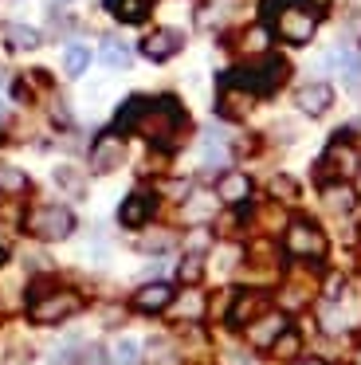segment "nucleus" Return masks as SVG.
<instances>
[{
	"label": "nucleus",
	"instance_id": "obj_21",
	"mask_svg": "<svg viewBox=\"0 0 361 365\" xmlns=\"http://www.w3.org/2000/svg\"><path fill=\"white\" fill-rule=\"evenodd\" d=\"M98 63L106 67V71H130L133 48L126 40H118V36H102L98 40Z\"/></svg>",
	"mask_w": 361,
	"mask_h": 365
},
{
	"label": "nucleus",
	"instance_id": "obj_2",
	"mask_svg": "<svg viewBox=\"0 0 361 365\" xmlns=\"http://www.w3.org/2000/svg\"><path fill=\"white\" fill-rule=\"evenodd\" d=\"M232 79L240 83L243 91H251L255 98H271L275 91H283V83L290 79V63L283 56H275V51H267V56H259V59H243L232 71Z\"/></svg>",
	"mask_w": 361,
	"mask_h": 365
},
{
	"label": "nucleus",
	"instance_id": "obj_38",
	"mask_svg": "<svg viewBox=\"0 0 361 365\" xmlns=\"http://www.w3.org/2000/svg\"><path fill=\"white\" fill-rule=\"evenodd\" d=\"M290 365H326V361H322V357H295Z\"/></svg>",
	"mask_w": 361,
	"mask_h": 365
},
{
	"label": "nucleus",
	"instance_id": "obj_5",
	"mask_svg": "<svg viewBox=\"0 0 361 365\" xmlns=\"http://www.w3.org/2000/svg\"><path fill=\"white\" fill-rule=\"evenodd\" d=\"M318 24H322L318 4H287V9L271 12V32L290 48H306L318 36Z\"/></svg>",
	"mask_w": 361,
	"mask_h": 365
},
{
	"label": "nucleus",
	"instance_id": "obj_39",
	"mask_svg": "<svg viewBox=\"0 0 361 365\" xmlns=\"http://www.w3.org/2000/svg\"><path fill=\"white\" fill-rule=\"evenodd\" d=\"M67 4H75V0H51V12H59V9H67Z\"/></svg>",
	"mask_w": 361,
	"mask_h": 365
},
{
	"label": "nucleus",
	"instance_id": "obj_25",
	"mask_svg": "<svg viewBox=\"0 0 361 365\" xmlns=\"http://www.w3.org/2000/svg\"><path fill=\"white\" fill-rule=\"evenodd\" d=\"M39 43H44V32H39L36 24H24V20H16V24L4 28V48H8V51H36Z\"/></svg>",
	"mask_w": 361,
	"mask_h": 365
},
{
	"label": "nucleus",
	"instance_id": "obj_22",
	"mask_svg": "<svg viewBox=\"0 0 361 365\" xmlns=\"http://www.w3.org/2000/svg\"><path fill=\"white\" fill-rule=\"evenodd\" d=\"M204 307H208V299H204V291H196V287H188V291L173 294V302H169V314L177 318V322H200V318H204Z\"/></svg>",
	"mask_w": 361,
	"mask_h": 365
},
{
	"label": "nucleus",
	"instance_id": "obj_17",
	"mask_svg": "<svg viewBox=\"0 0 361 365\" xmlns=\"http://www.w3.org/2000/svg\"><path fill=\"white\" fill-rule=\"evenodd\" d=\"M251 192H255V185H251V177L240 173V169H224V173L216 177V197H220V205L243 208V205L251 200Z\"/></svg>",
	"mask_w": 361,
	"mask_h": 365
},
{
	"label": "nucleus",
	"instance_id": "obj_3",
	"mask_svg": "<svg viewBox=\"0 0 361 365\" xmlns=\"http://www.w3.org/2000/svg\"><path fill=\"white\" fill-rule=\"evenodd\" d=\"M78 310H83V294L71 291V287H44V283L31 287L28 318L36 326H59L67 318H75Z\"/></svg>",
	"mask_w": 361,
	"mask_h": 365
},
{
	"label": "nucleus",
	"instance_id": "obj_16",
	"mask_svg": "<svg viewBox=\"0 0 361 365\" xmlns=\"http://www.w3.org/2000/svg\"><path fill=\"white\" fill-rule=\"evenodd\" d=\"M271 40H275V32L267 24H248L232 36V51L240 59H259V56L271 51Z\"/></svg>",
	"mask_w": 361,
	"mask_h": 365
},
{
	"label": "nucleus",
	"instance_id": "obj_11",
	"mask_svg": "<svg viewBox=\"0 0 361 365\" xmlns=\"http://www.w3.org/2000/svg\"><path fill=\"white\" fill-rule=\"evenodd\" d=\"M255 103H259V98L251 95V91H243L240 83L232 79V75H224V79H220L216 114H220L224 122H243V118H251V110H255Z\"/></svg>",
	"mask_w": 361,
	"mask_h": 365
},
{
	"label": "nucleus",
	"instance_id": "obj_41",
	"mask_svg": "<svg viewBox=\"0 0 361 365\" xmlns=\"http://www.w3.org/2000/svg\"><path fill=\"white\" fill-rule=\"evenodd\" d=\"M0 83H4V67H0Z\"/></svg>",
	"mask_w": 361,
	"mask_h": 365
},
{
	"label": "nucleus",
	"instance_id": "obj_19",
	"mask_svg": "<svg viewBox=\"0 0 361 365\" xmlns=\"http://www.w3.org/2000/svg\"><path fill=\"white\" fill-rule=\"evenodd\" d=\"M322 208H326L330 216H350L353 208H357V189H353L350 181H322Z\"/></svg>",
	"mask_w": 361,
	"mask_h": 365
},
{
	"label": "nucleus",
	"instance_id": "obj_35",
	"mask_svg": "<svg viewBox=\"0 0 361 365\" xmlns=\"http://www.w3.org/2000/svg\"><path fill=\"white\" fill-rule=\"evenodd\" d=\"M267 192H271L275 200H298V181H295V177H287V173H279V177H271Z\"/></svg>",
	"mask_w": 361,
	"mask_h": 365
},
{
	"label": "nucleus",
	"instance_id": "obj_33",
	"mask_svg": "<svg viewBox=\"0 0 361 365\" xmlns=\"http://www.w3.org/2000/svg\"><path fill=\"white\" fill-rule=\"evenodd\" d=\"M298 349H302V338H298V334L287 326V330H283L279 338H275L271 354H275V357H283V361H295V357H298Z\"/></svg>",
	"mask_w": 361,
	"mask_h": 365
},
{
	"label": "nucleus",
	"instance_id": "obj_27",
	"mask_svg": "<svg viewBox=\"0 0 361 365\" xmlns=\"http://www.w3.org/2000/svg\"><path fill=\"white\" fill-rule=\"evenodd\" d=\"M177 244V236H173L169 228H138V252L141 255H165L169 247Z\"/></svg>",
	"mask_w": 361,
	"mask_h": 365
},
{
	"label": "nucleus",
	"instance_id": "obj_8",
	"mask_svg": "<svg viewBox=\"0 0 361 365\" xmlns=\"http://www.w3.org/2000/svg\"><path fill=\"white\" fill-rule=\"evenodd\" d=\"M86 165H91V173H98V177L122 169L126 165V134H118L114 126H110L106 134H98L91 142V150H86Z\"/></svg>",
	"mask_w": 361,
	"mask_h": 365
},
{
	"label": "nucleus",
	"instance_id": "obj_1",
	"mask_svg": "<svg viewBox=\"0 0 361 365\" xmlns=\"http://www.w3.org/2000/svg\"><path fill=\"white\" fill-rule=\"evenodd\" d=\"M185 130H188V114H185V106H180L173 95L146 98L141 118H138V134H146L149 145H157V150H173Z\"/></svg>",
	"mask_w": 361,
	"mask_h": 365
},
{
	"label": "nucleus",
	"instance_id": "obj_18",
	"mask_svg": "<svg viewBox=\"0 0 361 365\" xmlns=\"http://www.w3.org/2000/svg\"><path fill=\"white\" fill-rule=\"evenodd\" d=\"M267 310V294L263 291H235L232 294V307H228V326L232 330H243L251 318H259Z\"/></svg>",
	"mask_w": 361,
	"mask_h": 365
},
{
	"label": "nucleus",
	"instance_id": "obj_31",
	"mask_svg": "<svg viewBox=\"0 0 361 365\" xmlns=\"http://www.w3.org/2000/svg\"><path fill=\"white\" fill-rule=\"evenodd\" d=\"M55 185H59L63 192H71V197H86V177L78 173L75 165H59V169H55Z\"/></svg>",
	"mask_w": 361,
	"mask_h": 365
},
{
	"label": "nucleus",
	"instance_id": "obj_7",
	"mask_svg": "<svg viewBox=\"0 0 361 365\" xmlns=\"http://www.w3.org/2000/svg\"><path fill=\"white\" fill-rule=\"evenodd\" d=\"M283 247H287L290 259H302V263H318L322 255H326V232L318 228L314 220H306V216H295V220H287V228H283Z\"/></svg>",
	"mask_w": 361,
	"mask_h": 365
},
{
	"label": "nucleus",
	"instance_id": "obj_28",
	"mask_svg": "<svg viewBox=\"0 0 361 365\" xmlns=\"http://www.w3.org/2000/svg\"><path fill=\"white\" fill-rule=\"evenodd\" d=\"M86 67H91V48L86 43H67L63 48V75L67 79H83Z\"/></svg>",
	"mask_w": 361,
	"mask_h": 365
},
{
	"label": "nucleus",
	"instance_id": "obj_29",
	"mask_svg": "<svg viewBox=\"0 0 361 365\" xmlns=\"http://www.w3.org/2000/svg\"><path fill=\"white\" fill-rule=\"evenodd\" d=\"M67 365H110V349L98 346V341H83V346H75V354L67 357Z\"/></svg>",
	"mask_w": 361,
	"mask_h": 365
},
{
	"label": "nucleus",
	"instance_id": "obj_37",
	"mask_svg": "<svg viewBox=\"0 0 361 365\" xmlns=\"http://www.w3.org/2000/svg\"><path fill=\"white\" fill-rule=\"evenodd\" d=\"M8 118H12V110H8V103H4V98H0V130L8 126Z\"/></svg>",
	"mask_w": 361,
	"mask_h": 365
},
{
	"label": "nucleus",
	"instance_id": "obj_4",
	"mask_svg": "<svg viewBox=\"0 0 361 365\" xmlns=\"http://www.w3.org/2000/svg\"><path fill=\"white\" fill-rule=\"evenodd\" d=\"M361 177V142L350 130H337L318 158V181H357Z\"/></svg>",
	"mask_w": 361,
	"mask_h": 365
},
{
	"label": "nucleus",
	"instance_id": "obj_26",
	"mask_svg": "<svg viewBox=\"0 0 361 365\" xmlns=\"http://www.w3.org/2000/svg\"><path fill=\"white\" fill-rule=\"evenodd\" d=\"M232 4L235 0H200V9H196V28H204V32L224 28L228 16H232Z\"/></svg>",
	"mask_w": 361,
	"mask_h": 365
},
{
	"label": "nucleus",
	"instance_id": "obj_30",
	"mask_svg": "<svg viewBox=\"0 0 361 365\" xmlns=\"http://www.w3.org/2000/svg\"><path fill=\"white\" fill-rule=\"evenodd\" d=\"M28 189H31V181H28V173H24V169L0 165V192H4V197H24Z\"/></svg>",
	"mask_w": 361,
	"mask_h": 365
},
{
	"label": "nucleus",
	"instance_id": "obj_13",
	"mask_svg": "<svg viewBox=\"0 0 361 365\" xmlns=\"http://www.w3.org/2000/svg\"><path fill=\"white\" fill-rule=\"evenodd\" d=\"M153 216H157V192L146 189V185H141V189H133L130 197L118 205V224H122V228L138 232V228H146Z\"/></svg>",
	"mask_w": 361,
	"mask_h": 365
},
{
	"label": "nucleus",
	"instance_id": "obj_20",
	"mask_svg": "<svg viewBox=\"0 0 361 365\" xmlns=\"http://www.w3.org/2000/svg\"><path fill=\"white\" fill-rule=\"evenodd\" d=\"M334 75L342 79V87L350 91V95H361V48L357 43H337V67Z\"/></svg>",
	"mask_w": 361,
	"mask_h": 365
},
{
	"label": "nucleus",
	"instance_id": "obj_15",
	"mask_svg": "<svg viewBox=\"0 0 361 365\" xmlns=\"http://www.w3.org/2000/svg\"><path fill=\"white\" fill-rule=\"evenodd\" d=\"M173 294H177V291H173L165 279H149V283H141L138 291H133L130 307L138 310V314H161V310H169Z\"/></svg>",
	"mask_w": 361,
	"mask_h": 365
},
{
	"label": "nucleus",
	"instance_id": "obj_34",
	"mask_svg": "<svg viewBox=\"0 0 361 365\" xmlns=\"http://www.w3.org/2000/svg\"><path fill=\"white\" fill-rule=\"evenodd\" d=\"M138 357H141V349L133 338H118L114 349H110V365H138Z\"/></svg>",
	"mask_w": 361,
	"mask_h": 365
},
{
	"label": "nucleus",
	"instance_id": "obj_36",
	"mask_svg": "<svg viewBox=\"0 0 361 365\" xmlns=\"http://www.w3.org/2000/svg\"><path fill=\"white\" fill-rule=\"evenodd\" d=\"M287 4H314V0H263V16H271V12L287 9Z\"/></svg>",
	"mask_w": 361,
	"mask_h": 365
},
{
	"label": "nucleus",
	"instance_id": "obj_40",
	"mask_svg": "<svg viewBox=\"0 0 361 365\" xmlns=\"http://www.w3.org/2000/svg\"><path fill=\"white\" fill-rule=\"evenodd\" d=\"M353 365H361V346H357V354H353Z\"/></svg>",
	"mask_w": 361,
	"mask_h": 365
},
{
	"label": "nucleus",
	"instance_id": "obj_10",
	"mask_svg": "<svg viewBox=\"0 0 361 365\" xmlns=\"http://www.w3.org/2000/svg\"><path fill=\"white\" fill-rule=\"evenodd\" d=\"M334 83L330 79H310L302 87H295V110L302 118H326L334 110Z\"/></svg>",
	"mask_w": 361,
	"mask_h": 365
},
{
	"label": "nucleus",
	"instance_id": "obj_9",
	"mask_svg": "<svg viewBox=\"0 0 361 365\" xmlns=\"http://www.w3.org/2000/svg\"><path fill=\"white\" fill-rule=\"evenodd\" d=\"M138 51H141V59H149V63H169V59H177L180 51H185V32L173 28V24L149 28V32L141 36Z\"/></svg>",
	"mask_w": 361,
	"mask_h": 365
},
{
	"label": "nucleus",
	"instance_id": "obj_32",
	"mask_svg": "<svg viewBox=\"0 0 361 365\" xmlns=\"http://www.w3.org/2000/svg\"><path fill=\"white\" fill-rule=\"evenodd\" d=\"M200 275H204V255L200 252H188L185 259L177 263V279L185 287H196V283H200Z\"/></svg>",
	"mask_w": 361,
	"mask_h": 365
},
{
	"label": "nucleus",
	"instance_id": "obj_23",
	"mask_svg": "<svg viewBox=\"0 0 361 365\" xmlns=\"http://www.w3.org/2000/svg\"><path fill=\"white\" fill-rule=\"evenodd\" d=\"M216 208H220L216 189H212V192L193 189V192L185 197V205H180V212H185V220H188V224H208L212 216H216Z\"/></svg>",
	"mask_w": 361,
	"mask_h": 365
},
{
	"label": "nucleus",
	"instance_id": "obj_6",
	"mask_svg": "<svg viewBox=\"0 0 361 365\" xmlns=\"http://www.w3.org/2000/svg\"><path fill=\"white\" fill-rule=\"evenodd\" d=\"M24 228L36 240H44V244H63L67 236H75L78 220L67 205H36L28 212V220H24Z\"/></svg>",
	"mask_w": 361,
	"mask_h": 365
},
{
	"label": "nucleus",
	"instance_id": "obj_12",
	"mask_svg": "<svg viewBox=\"0 0 361 365\" xmlns=\"http://www.w3.org/2000/svg\"><path fill=\"white\" fill-rule=\"evenodd\" d=\"M228 165H232V134L220 126H204L200 130V169L224 173Z\"/></svg>",
	"mask_w": 361,
	"mask_h": 365
},
{
	"label": "nucleus",
	"instance_id": "obj_14",
	"mask_svg": "<svg viewBox=\"0 0 361 365\" xmlns=\"http://www.w3.org/2000/svg\"><path fill=\"white\" fill-rule=\"evenodd\" d=\"M287 314L283 310H263L259 318H251L248 326H243V334H248V346L251 349H271L275 338H279L283 330H287Z\"/></svg>",
	"mask_w": 361,
	"mask_h": 365
},
{
	"label": "nucleus",
	"instance_id": "obj_42",
	"mask_svg": "<svg viewBox=\"0 0 361 365\" xmlns=\"http://www.w3.org/2000/svg\"><path fill=\"white\" fill-rule=\"evenodd\" d=\"M12 4H20V0H12Z\"/></svg>",
	"mask_w": 361,
	"mask_h": 365
},
{
	"label": "nucleus",
	"instance_id": "obj_24",
	"mask_svg": "<svg viewBox=\"0 0 361 365\" xmlns=\"http://www.w3.org/2000/svg\"><path fill=\"white\" fill-rule=\"evenodd\" d=\"M106 12L118 24H146L153 12V0H106Z\"/></svg>",
	"mask_w": 361,
	"mask_h": 365
}]
</instances>
